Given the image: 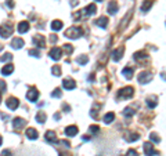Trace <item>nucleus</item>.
<instances>
[{
    "label": "nucleus",
    "mask_w": 166,
    "mask_h": 156,
    "mask_svg": "<svg viewBox=\"0 0 166 156\" xmlns=\"http://www.w3.org/2000/svg\"><path fill=\"white\" fill-rule=\"evenodd\" d=\"M64 36L68 37V39H79L82 36V29L80 28H76V26H72L69 29H66L65 33H64Z\"/></svg>",
    "instance_id": "1"
},
{
    "label": "nucleus",
    "mask_w": 166,
    "mask_h": 156,
    "mask_svg": "<svg viewBox=\"0 0 166 156\" xmlns=\"http://www.w3.org/2000/svg\"><path fill=\"white\" fill-rule=\"evenodd\" d=\"M133 94H134V90L133 87H123L118 91V98L121 99H127V98H132Z\"/></svg>",
    "instance_id": "2"
},
{
    "label": "nucleus",
    "mask_w": 166,
    "mask_h": 156,
    "mask_svg": "<svg viewBox=\"0 0 166 156\" xmlns=\"http://www.w3.org/2000/svg\"><path fill=\"white\" fill-rule=\"evenodd\" d=\"M151 79H152V73L148 72V71H144V72L139 73L137 80H139V83H141V84H147V83L151 81Z\"/></svg>",
    "instance_id": "3"
},
{
    "label": "nucleus",
    "mask_w": 166,
    "mask_h": 156,
    "mask_svg": "<svg viewBox=\"0 0 166 156\" xmlns=\"http://www.w3.org/2000/svg\"><path fill=\"white\" fill-rule=\"evenodd\" d=\"M144 153L147 156H157L158 155V151L154 149V144H152L151 141L144 142Z\"/></svg>",
    "instance_id": "4"
},
{
    "label": "nucleus",
    "mask_w": 166,
    "mask_h": 156,
    "mask_svg": "<svg viewBox=\"0 0 166 156\" xmlns=\"http://www.w3.org/2000/svg\"><path fill=\"white\" fill-rule=\"evenodd\" d=\"M48 57L54 61L61 60V57H62V50H61L60 47H53L51 50H50V53H48Z\"/></svg>",
    "instance_id": "5"
},
{
    "label": "nucleus",
    "mask_w": 166,
    "mask_h": 156,
    "mask_svg": "<svg viewBox=\"0 0 166 156\" xmlns=\"http://www.w3.org/2000/svg\"><path fill=\"white\" fill-rule=\"evenodd\" d=\"M18 105H19V101L17 98H15V97H10L9 99H6V106L9 109H17L18 108Z\"/></svg>",
    "instance_id": "6"
},
{
    "label": "nucleus",
    "mask_w": 166,
    "mask_h": 156,
    "mask_svg": "<svg viewBox=\"0 0 166 156\" xmlns=\"http://www.w3.org/2000/svg\"><path fill=\"white\" fill-rule=\"evenodd\" d=\"M11 33H12V26L10 24L7 25H2V37L3 39H7V37L11 36Z\"/></svg>",
    "instance_id": "7"
},
{
    "label": "nucleus",
    "mask_w": 166,
    "mask_h": 156,
    "mask_svg": "<svg viewBox=\"0 0 166 156\" xmlns=\"http://www.w3.org/2000/svg\"><path fill=\"white\" fill-rule=\"evenodd\" d=\"M96 12H97V7H96V4H94V3L89 4L85 10H82V15H86V17L93 15V14H96Z\"/></svg>",
    "instance_id": "8"
},
{
    "label": "nucleus",
    "mask_w": 166,
    "mask_h": 156,
    "mask_svg": "<svg viewBox=\"0 0 166 156\" xmlns=\"http://www.w3.org/2000/svg\"><path fill=\"white\" fill-rule=\"evenodd\" d=\"M26 98L29 99L30 102H35L37 98H39V91L36 90V88H29L26 93Z\"/></svg>",
    "instance_id": "9"
},
{
    "label": "nucleus",
    "mask_w": 166,
    "mask_h": 156,
    "mask_svg": "<svg viewBox=\"0 0 166 156\" xmlns=\"http://www.w3.org/2000/svg\"><path fill=\"white\" fill-rule=\"evenodd\" d=\"M62 87L65 90H73L76 87V81L73 79H64L62 80Z\"/></svg>",
    "instance_id": "10"
},
{
    "label": "nucleus",
    "mask_w": 166,
    "mask_h": 156,
    "mask_svg": "<svg viewBox=\"0 0 166 156\" xmlns=\"http://www.w3.org/2000/svg\"><path fill=\"white\" fill-rule=\"evenodd\" d=\"M123 51H125V47H118L116 50H114L112 51V60L114 61H121V58H122V55H123Z\"/></svg>",
    "instance_id": "11"
},
{
    "label": "nucleus",
    "mask_w": 166,
    "mask_h": 156,
    "mask_svg": "<svg viewBox=\"0 0 166 156\" xmlns=\"http://www.w3.org/2000/svg\"><path fill=\"white\" fill-rule=\"evenodd\" d=\"M25 124H26V122H25L22 117H15V119L12 120V127H14L15 130H21Z\"/></svg>",
    "instance_id": "12"
},
{
    "label": "nucleus",
    "mask_w": 166,
    "mask_h": 156,
    "mask_svg": "<svg viewBox=\"0 0 166 156\" xmlns=\"http://www.w3.org/2000/svg\"><path fill=\"white\" fill-rule=\"evenodd\" d=\"M44 138H46V141H47V142H50V144H57V142H58V140H57V135H55V133H54V131H50V130H48V131L46 133Z\"/></svg>",
    "instance_id": "13"
},
{
    "label": "nucleus",
    "mask_w": 166,
    "mask_h": 156,
    "mask_svg": "<svg viewBox=\"0 0 166 156\" xmlns=\"http://www.w3.org/2000/svg\"><path fill=\"white\" fill-rule=\"evenodd\" d=\"M33 43L37 46V47H44L46 46V42H44V37L42 35H36V36H33Z\"/></svg>",
    "instance_id": "14"
},
{
    "label": "nucleus",
    "mask_w": 166,
    "mask_h": 156,
    "mask_svg": "<svg viewBox=\"0 0 166 156\" xmlns=\"http://www.w3.org/2000/svg\"><path fill=\"white\" fill-rule=\"evenodd\" d=\"M64 133H65L66 137H75V135L78 134V127L76 126H68Z\"/></svg>",
    "instance_id": "15"
},
{
    "label": "nucleus",
    "mask_w": 166,
    "mask_h": 156,
    "mask_svg": "<svg viewBox=\"0 0 166 156\" xmlns=\"http://www.w3.org/2000/svg\"><path fill=\"white\" fill-rule=\"evenodd\" d=\"M25 135H26L28 140H36V138L39 137V133L35 129H28L26 131H25Z\"/></svg>",
    "instance_id": "16"
},
{
    "label": "nucleus",
    "mask_w": 166,
    "mask_h": 156,
    "mask_svg": "<svg viewBox=\"0 0 166 156\" xmlns=\"http://www.w3.org/2000/svg\"><path fill=\"white\" fill-rule=\"evenodd\" d=\"M12 72H14V65H11V64L4 65L3 69H2V75L3 76H9V75H11Z\"/></svg>",
    "instance_id": "17"
},
{
    "label": "nucleus",
    "mask_w": 166,
    "mask_h": 156,
    "mask_svg": "<svg viewBox=\"0 0 166 156\" xmlns=\"http://www.w3.org/2000/svg\"><path fill=\"white\" fill-rule=\"evenodd\" d=\"M154 4V0H144L141 4V7H140V10H141L143 12H147L148 10L151 9V6Z\"/></svg>",
    "instance_id": "18"
},
{
    "label": "nucleus",
    "mask_w": 166,
    "mask_h": 156,
    "mask_svg": "<svg viewBox=\"0 0 166 156\" xmlns=\"http://www.w3.org/2000/svg\"><path fill=\"white\" fill-rule=\"evenodd\" d=\"M116 11H118V4H116L115 0H111V2L108 3V12L111 15H114Z\"/></svg>",
    "instance_id": "19"
},
{
    "label": "nucleus",
    "mask_w": 166,
    "mask_h": 156,
    "mask_svg": "<svg viewBox=\"0 0 166 156\" xmlns=\"http://www.w3.org/2000/svg\"><path fill=\"white\" fill-rule=\"evenodd\" d=\"M11 47L15 48V50H19V48H22V47H24V40L19 39V37H18V39H14L11 42Z\"/></svg>",
    "instance_id": "20"
},
{
    "label": "nucleus",
    "mask_w": 166,
    "mask_h": 156,
    "mask_svg": "<svg viewBox=\"0 0 166 156\" xmlns=\"http://www.w3.org/2000/svg\"><path fill=\"white\" fill-rule=\"evenodd\" d=\"M140 135L137 134V133H127L126 135H125V140H126L127 142H133V141H136V140H139Z\"/></svg>",
    "instance_id": "21"
},
{
    "label": "nucleus",
    "mask_w": 166,
    "mask_h": 156,
    "mask_svg": "<svg viewBox=\"0 0 166 156\" xmlns=\"http://www.w3.org/2000/svg\"><path fill=\"white\" fill-rule=\"evenodd\" d=\"M28 29H29V22L22 21V22H19V24H18V32H19V33L28 32Z\"/></svg>",
    "instance_id": "22"
},
{
    "label": "nucleus",
    "mask_w": 166,
    "mask_h": 156,
    "mask_svg": "<svg viewBox=\"0 0 166 156\" xmlns=\"http://www.w3.org/2000/svg\"><path fill=\"white\" fill-rule=\"evenodd\" d=\"M96 25L100 28H105L107 25H108V18H107V17H100L96 21Z\"/></svg>",
    "instance_id": "23"
},
{
    "label": "nucleus",
    "mask_w": 166,
    "mask_h": 156,
    "mask_svg": "<svg viewBox=\"0 0 166 156\" xmlns=\"http://www.w3.org/2000/svg\"><path fill=\"white\" fill-rule=\"evenodd\" d=\"M114 119H115V115H114V112H108V113H105V116L103 117L104 123H107V124L112 123V122H114Z\"/></svg>",
    "instance_id": "24"
},
{
    "label": "nucleus",
    "mask_w": 166,
    "mask_h": 156,
    "mask_svg": "<svg viewBox=\"0 0 166 156\" xmlns=\"http://www.w3.org/2000/svg\"><path fill=\"white\" fill-rule=\"evenodd\" d=\"M62 21H60V19H54V21L51 22V29L53 30H60L61 28H62Z\"/></svg>",
    "instance_id": "25"
},
{
    "label": "nucleus",
    "mask_w": 166,
    "mask_h": 156,
    "mask_svg": "<svg viewBox=\"0 0 166 156\" xmlns=\"http://www.w3.org/2000/svg\"><path fill=\"white\" fill-rule=\"evenodd\" d=\"M133 73H134L133 68H125L123 71H122V75H123L125 78H127V79H132L133 78Z\"/></svg>",
    "instance_id": "26"
},
{
    "label": "nucleus",
    "mask_w": 166,
    "mask_h": 156,
    "mask_svg": "<svg viewBox=\"0 0 166 156\" xmlns=\"http://www.w3.org/2000/svg\"><path fill=\"white\" fill-rule=\"evenodd\" d=\"M36 120H37V123H46V120H47V116H46V113L44 112H42L40 111L39 113L36 115Z\"/></svg>",
    "instance_id": "27"
},
{
    "label": "nucleus",
    "mask_w": 166,
    "mask_h": 156,
    "mask_svg": "<svg viewBox=\"0 0 166 156\" xmlns=\"http://www.w3.org/2000/svg\"><path fill=\"white\" fill-rule=\"evenodd\" d=\"M157 104H158L157 97H148V98H147V105L150 106V108H155Z\"/></svg>",
    "instance_id": "28"
},
{
    "label": "nucleus",
    "mask_w": 166,
    "mask_h": 156,
    "mask_svg": "<svg viewBox=\"0 0 166 156\" xmlns=\"http://www.w3.org/2000/svg\"><path fill=\"white\" fill-rule=\"evenodd\" d=\"M76 62H78L79 65H86V64L89 62V57L87 55H80V57L76 58Z\"/></svg>",
    "instance_id": "29"
},
{
    "label": "nucleus",
    "mask_w": 166,
    "mask_h": 156,
    "mask_svg": "<svg viewBox=\"0 0 166 156\" xmlns=\"http://www.w3.org/2000/svg\"><path fill=\"white\" fill-rule=\"evenodd\" d=\"M148 58V55L145 54V53H143V51H140V53H136V54H134V60L136 61H141V60H147Z\"/></svg>",
    "instance_id": "30"
},
{
    "label": "nucleus",
    "mask_w": 166,
    "mask_h": 156,
    "mask_svg": "<svg viewBox=\"0 0 166 156\" xmlns=\"http://www.w3.org/2000/svg\"><path fill=\"white\" fill-rule=\"evenodd\" d=\"M51 73L55 76V78L61 76V66H60V65H54V66L51 68Z\"/></svg>",
    "instance_id": "31"
},
{
    "label": "nucleus",
    "mask_w": 166,
    "mask_h": 156,
    "mask_svg": "<svg viewBox=\"0 0 166 156\" xmlns=\"http://www.w3.org/2000/svg\"><path fill=\"white\" fill-rule=\"evenodd\" d=\"M150 141H152V142H161V137L157 134V133H151L150 134Z\"/></svg>",
    "instance_id": "32"
},
{
    "label": "nucleus",
    "mask_w": 166,
    "mask_h": 156,
    "mask_svg": "<svg viewBox=\"0 0 166 156\" xmlns=\"http://www.w3.org/2000/svg\"><path fill=\"white\" fill-rule=\"evenodd\" d=\"M12 60V55L10 53H6V54L2 55V62H6V61H11Z\"/></svg>",
    "instance_id": "33"
},
{
    "label": "nucleus",
    "mask_w": 166,
    "mask_h": 156,
    "mask_svg": "<svg viewBox=\"0 0 166 156\" xmlns=\"http://www.w3.org/2000/svg\"><path fill=\"white\" fill-rule=\"evenodd\" d=\"M61 95H62V94H61V88H55L51 93V97H54V98H61Z\"/></svg>",
    "instance_id": "34"
},
{
    "label": "nucleus",
    "mask_w": 166,
    "mask_h": 156,
    "mask_svg": "<svg viewBox=\"0 0 166 156\" xmlns=\"http://www.w3.org/2000/svg\"><path fill=\"white\" fill-rule=\"evenodd\" d=\"M62 48H64V50H65V53H66V54H71V53H72V51H73V47H72V46H71V44H64V46H62Z\"/></svg>",
    "instance_id": "35"
},
{
    "label": "nucleus",
    "mask_w": 166,
    "mask_h": 156,
    "mask_svg": "<svg viewBox=\"0 0 166 156\" xmlns=\"http://www.w3.org/2000/svg\"><path fill=\"white\" fill-rule=\"evenodd\" d=\"M123 115L125 116H133V115H134V111H133L132 108H125Z\"/></svg>",
    "instance_id": "36"
},
{
    "label": "nucleus",
    "mask_w": 166,
    "mask_h": 156,
    "mask_svg": "<svg viewBox=\"0 0 166 156\" xmlns=\"http://www.w3.org/2000/svg\"><path fill=\"white\" fill-rule=\"evenodd\" d=\"M89 131H90V134H97V133L100 131V127L98 126H90Z\"/></svg>",
    "instance_id": "37"
},
{
    "label": "nucleus",
    "mask_w": 166,
    "mask_h": 156,
    "mask_svg": "<svg viewBox=\"0 0 166 156\" xmlns=\"http://www.w3.org/2000/svg\"><path fill=\"white\" fill-rule=\"evenodd\" d=\"M28 53H29V55H33V57H40V51L39 50H29Z\"/></svg>",
    "instance_id": "38"
},
{
    "label": "nucleus",
    "mask_w": 166,
    "mask_h": 156,
    "mask_svg": "<svg viewBox=\"0 0 166 156\" xmlns=\"http://www.w3.org/2000/svg\"><path fill=\"white\" fill-rule=\"evenodd\" d=\"M126 156H139V155H137V152L134 149H129L126 153Z\"/></svg>",
    "instance_id": "39"
},
{
    "label": "nucleus",
    "mask_w": 166,
    "mask_h": 156,
    "mask_svg": "<svg viewBox=\"0 0 166 156\" xmlns=\"http://www.w3.org/2000/svg\"><path fill=\"white\" fill-rule=\"evenodd\" d=\"M2 156H11L10 151H2Z\"/></svg>",
    "instance_id": "40"
},
{
    "label": "nucleus",
    "mask_w": 166,
    "mask_h": 156,
    "mask_svg": "<svg viewBox=\"0 0 166 156\" xmlns=\"http://www.w3.org/2000/svg\"><path fill=\"white\" fill-rule=\"evenodd\" d=\"M60 144H62L65 148H69V142H68V141H61Z\"/></svg>",
    "instance_id": "41"
},
{
    "label": "nucleus",
    "mask_w": 166,
    "mask_h": 156,
    "mask_svg": "<svg viewBox=\"0 0 166 156\" xmlns=\"http://www.w3.org/2000/svg\"><path fill=\"white\" fill-rule=\"evenodd\" d=\"M64 109H65V112H69V106L68 105H64Z\"/></svg>",
    "instance_id": "42"
},
{
    "label": "nucleus",
    "mask_w": 166,
    "mask_h": 156,
    "mask_svg": "<svg viewBox=\"0 0 166 156\" xmlns=\"http://www.w3.org/2000/svg\"><path fill=\"white\" fill-rule=\"evenodd\" d=\"M82 140H83V141H89V140H90V138H89V137H87V135H85V137L82 138Z\"/></svg>",
    "instance_id": "43"
},
{
    "label": "nucleus",
    "mask_w": 166,
    "mask_h": 156,
    "mask_svg": "<svg viewBox=\"0 0 166 156\" xmlns=\"http://www.w3.org/2000/svg\"><path fill=\"white\" fill-rule=\"evenodd\" d=\"M60 156H71V155H68V153H64V152H60Z\"/></svg>",
    "instance_id": "44"
},
{
    "label": "nucleus",
    "mask_w": 166,
    "mask_h": 156,
    "mask_svg": "<svg viewBox=\"0 0 166 156\" xmlns=\"http://www.w3.org/2000/svg\"><path fill=\"white\" fill-rule=\"evenodd\" d=\"M55 40H57V37H55V36H54V35H53V36H51V42H53V43H54V42H55Z\"/></svg>",
    "instance_id": "45"
},
{
    "label": "nucleus",
    "mask_w": 166,
    "mask_h": 156,
    "mask_svg": "<svg viewBox=\"0 0 166 156\" xmlns=\"http://www.w3.org/2000/svg\"><path fill=\"white\" fill-rule=\"evenodd\" d=\"M93 78H94V75H90V76H89V81H93Z\"/></svg>",
    "instance_id": "46"
},
{
    "label": "nucleus",
    "mask_w": 166,
    "mask_h": 156,
    "mask_svg": "<svg viewBox=\"0 0 166 156\" xmlns=\"http://www.w3.org/2000/svg\"><path fill=\"white\" fill-rule=\"evenodd\" d=\"M6 88H4V81H2V91H4Z\"/></svg>",
    "instance_id": "47"
},
{
    "label": "nucleus",
    "mask_w": 166,
    "mask_h": 156,
    "mask_svg": "<svg viewBox=\"0 0 166 156\" xmlns=\"http://www.w3.org/2000/svg\"><path fill=\"white\" fill-rule=\"evenodd\" d=\"M96 2H98V3H101V2H103V0H96Z\"/></svg>",
    "instance_id": "48"
}]
</instances>
